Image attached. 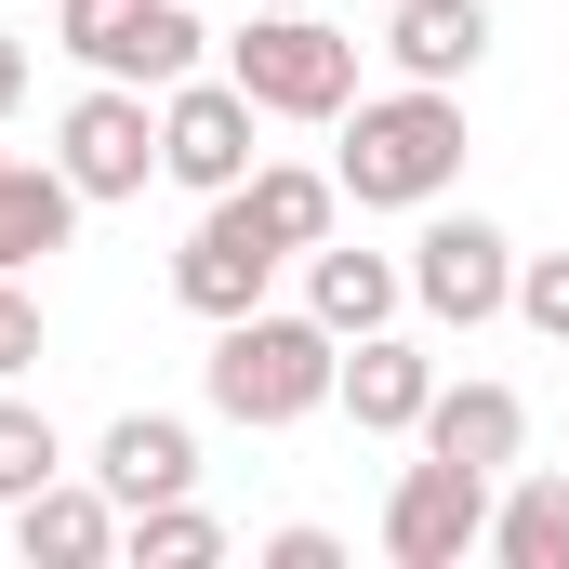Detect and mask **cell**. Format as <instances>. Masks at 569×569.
Wrapping results in <instances>:
<instances>
[{"instance_id": "e0dca14e", "label": "cell", "mask_w": 569, "mask_h": 569, "mask_svg": "<svg viewBox=\"0 0 569 569\" xmlns=\"http://www.w3.org/2000/svg\"><path fill=\"white\" fill-rule=\"evenodd\" d=\"M239 199H252V226L279 239L291 266H305V252L345 226V186H331V172H305V159H252V186H239Z\"/></svg>"}, {"instance_id": "cb8c5ba5", "label": "cell", "mask_w": 569, "mask_h": 569, "mask_svg": "<svg viewBox=\"0 0 569 569\" xmlns=\"http://www.w3.org/2000/svg\"><path fill=\"white\" fill-rule=\"evenodd\" d=\"M13 107H27V40L0 27V120H13Z\"/></svg>"}, {"instance_id": "ba28073f", "label": "cell", "mask_w": 569, "mask_h": 569, "mask_svg": "<svg viewBox=\"0 0 569 569\" xmlns=\"http://www.w3.org/2000/svg\"><path fill=\"white\" fill-rule=\"evenodd\" d=\"M53 172H67L80 199H146V186H159V93L93 80V93L53 120Z\"/></svg>"}, {"instance_id": "d4e9b609", "label": "cell", "mask_w": 569, "mask_h": 569, "mask_svg": "<svg viewBox=\"0 0 569 569\" xmlns=\"http://www.w3.org/2000/svg\"><path fill=\"white\" fill-rule=\"evenodd\" d=\"M279 13H318V0H279Z\"/></svg>"}, {"instance_id": "30bf717a", "label": "cell", "mask_w": 569, "mask_h": 569, "mask_svg": "<svg viewBox=\"0 0 569 569\" xmlns=\"http://www.w3.org/2000/svg\"><path fill=\"white\" fill-rule=\"evenodd\" d=\"M425 398H437V358L385 318V331H358L345 345V371H331V411L358 437H425Z\"/></svg>"}, {"instance_id": "5b68a950", "label": "cell", "mask_w": 569, "mask_h": 569, "mask_svg": "<svg viewBox=\"0 0 569 569\" xmlns=\"http://www.w3.org/2000/svg\"><path fill=\"white\" fill-rule=\"evenodd\" d=\"M411 305H425L437 331L517 318V239H503L490 212H425V239H411Z\"/></svg>"}, {"instance_id": "9c48e42d", "label": "cell", "mask_w": 569, "mask_h": 569, "mask_svg": "<svg viewBox=\"0 0 569 569\" xmlns=\"http://www.w3.org/2000/svg\"><path fill=\"white\" fill-rule=\"evenodd\" d=\"M279 266H291V252L266 239V226H252V199L226 186V199L186 226V252H172V305L226 331V318H252V305H266V279H279Z\"/></svg>"}, {"instance_id": "8fae6325", "label": "cell", "mask_w": 569, "mask_h": 569, "mask_svg": "<svg viewBox=\"0 0 569 569\" xmlns=\"http://www.w3.org/2000/svg\"><path fill=\"white\" fill-rule=\"evenodd\" d=\"M93 477H107L120 517L133 503H172V490H199V425L186 411H120V425L93 437Z\"/></svg>"}, {"instance_id": "7c38bea8", "label": "cell", "mask_w": 569, "mask_h": 569, "mask_svg": "<svg viewBox=\"0 0 569 569\" xmlns=\"http://www.w3.org/2000/svg\"><path fill=\"white\" fill-rule=\"evenodd\" d=\"M13 557H27V569H107V557H120V503H107V477H53V490H27V503H13Z\"/></svg>"}, {"instance_id": "277c9868", "label": "cell", "mask_w": 569, "mask_h": 569, "mask_svg": "<svg viewBox=\"0 0 569 569\" xmlns=\"http://www.w3.org/2000/svg\"><path fill=\"white\" fill-rule=\"evenodd\" d=\"M53 40H67L93 80H133V93H172V80L212 53V27H199L186 0H67Z\"/></svg>"}, {"instance_id": "44dd1931", "label": "cell", "mask_w": 569, "mask_h": 569, "mask_svg": "<svg viewBox=\"0 0 569 569\" xmlns=\"http://www.w3.org/2000/svg\"><path fill=\"white\" fill-rule=\"evenodd\" d=\"M517 318L543 345H569V252H517Z\"/></svg>"}, {"instance_id": "ac0fdd59", "label": "cell", "mask_w": 569, "mask_h": 569, "mask_svg": "<svg viewBox=\"0 0 569 569\" xmlns=\"http://www.w3.org/2000/svg\"><path fill=\"white\" fill-rule=\"evenodd\" d=\"M490 557L503 569H569V477H503L490 490Z\"/></svg>"}, {"instance_id": "d6986e66", "label": "cell", "mask_w": 569, "mask_h": 569, "mask_svg": "<svg viewBox=\"0 0 569 569\" xmlns=\"http://www.w3.org/2000/svg\"><path fill=\"white\" fill-rule=\"evenodd\" d=\"M120 557L133 569H212L226 557V517H199L186 490H172V503H133V517H120Z\"/></svg>"}, {"instance_id": "3957f363", "label": "cell", "mask_w": 569, "mask_h": 569, "mask_svg": "<svg viewBox=\"0 0 569 569\" xmlns=\"http://www.w3.org/2000/svg\"><path fill=\"white\" fill-rule=\"evenodd\" d=\"M226 80H239L266 120H345V107H358V40H345L331 13L252 0V27L226 40Z\"/></svg>"}, {"instance_id": "8992f818", "label": "cell", "mask_w": 569, "mask_h": 569, "mask_svg": "<svg viewBox=\"0 0 569 569\" xmlns=\"http://www.w3.org/2000/svg\"><path fill=\"white\" fill-rule=\"evenodd\" d=\"M252 93L226 80V67H186L172 93H159V186H186V199H226V186H252Z\"/></svg>"}, {"instance_id": "4316f807", "label": "cell", "mask_w": 569, "mask_h": 569, "mask_svg": "<svg viewBox=\"0 0 569 569\" xmlns=\"http://www.w3.org/2000/svg\"><path fill=\"white\" fill-rule=\"evenodd\" d=\"M371 13H385V0H371Z\"/></svg>"}, {"instance_id": "7402d4cb", "label": "cell", "mask_w": 569, "mask_h": 569, "mask_svg": "<svg viewBox=\"0 0 569 569\" xmlns=\"http://www.w3.org/2000/svg\"><path fill=\"white\" fill-rule=\"evenodd\" d=\"M40 358V305H27V279H0V385Z\"/></svg>"}, {"instance_id": "ffe728a7", "label": "cell", "mask_w": 569, "mask_h": 569, "mask_svg": "<svg viewBox=\"0 0 569 569\" xmlns=\"http://www.w3.org/2000/svg\"><path fill=\"white\" fill-rule=\"evenodd\" d=\"M67 477V437L40 398H0V503H27V490H53Z\"/></svg>"}, {"instance_id": "52a82bcc", "label": "cell", "mask_w": 569, "mask_h": 569, "mask_svg": "<svg viewBox=\"0 0 569 569\" xmlns=\"http://www.w3.org/2000/svg\"><path fill=\"white\" fill-rule=\"evenodd\" d=\"M490 490H503V477H477V463H450V450L398 463V490H385V557H398V569L490 557Z\"/></svg>"}, {"instance_id": "603a6c76", "label": "cell", "mask_w": 569, "mask_h": 569, "mask_svg": "<svg viewBox=\"0 0 569 569\" xmlns=\"http://www.w3.org/2000/svg\"><path fill=\"white\" fill-rule=\"evenodd\" d=\"M266 569H345V543L318 517H291V530H266Z\"/></svg>"}, {"instance_id": "7a4b0ae2", "label": "cell", "mask_w": 569, "mask_h": 569, "mask_svg": "<svg viewBox=\"0 0 569 569\" xmlns=\"http://www.w3.org/2000/svg\"><path fill=\"white\" fill-rule=\"evenodd\" d=\"M331 371H345V331H331L318 305H252V318H226V331H212V358H199L212 411H226V425H252V437L318 425V411H331Z\"/></svg>"}, {"instance_id": "4fadbf2b", "label": "cell", "mask_w": 569, "mask_h": 569, "mask_svg": "<svg viewBox=\"0 0 569 569\" xmlns=\"http://www.w3.org/2000/svg\"><path fill=\"white\" fill-rule=\"evenodd\" d=\"M385 67L463 93V80L490 67V0H385Z\"/></svg>"}, {"instance_id": "6da1fadb", "label": "cell", "mask_w": 569, "mask_h": 569, "mask_svg": "<svg viewBox=\"0 0 569 569\" xmlns=\"http://www.w3.org/2000/svg\"><path fill=\"white\" fill-rule=\"evenodd\" d=\"M331 133H345L331 146V186H345L358 212H437V199L463 186V93H437V80L358 93Z\"/></svg>"}, {"instance_id": "484cf974", "label": "cell", "mask_w": 569, "mask_h": 569, "mask_svg": "<svg viewBox=\"0 0 569 569\" xmlns=\"http://www.w3.org/2000/svg\"><path fill=\"white\" fill-rule=\"evenodd\" d=\"M0 159H13V146H0Z\"/></svg>"}, {"instance_id": "5bb4252c", "label": "cell", "mask_w": 569, "mask_h": 569, "mask_svg": "<svg viewBox=\"0 0 569 569\" xmlns=\"http://www.w3.org/2000/svg\"><path fill=\"white\" fill-rule=\"evenodd\" d=\"M425 450H450V463H477V477H517V450H530V398L517 385H437L425 398Z\"/></svg>"}, {"instance_id": "2e32d148", "label": "cell", "mask_w": 569, "mask_h": 569, "mask_svg": "<svg viewBox=\"0 0 569 569\" xmlns=\"http://www.w3.org/2000/svg\"><path fill=\"white\" fill-rule=\"evenodd\" d=\"M80 212H93V199H80L53 159H0V279H27L40 252H67Z\"/></svg>"}, {"instance_id": "9a60e30c", "label": "cell", "mask_w": 569, "mask_h": 569, "mask_svg": "<svg viewBox=\"0 0 569 569\" xmlns=\"http://www.w3.org/2000/svg\"><path fill=\"white\" fill-rule=\"evenodd\" d=\"M305 305L358 345V331H385V318L411 305V266H398V252H345V239H318V252H305Z\"/></svg>"}]
</instances>
